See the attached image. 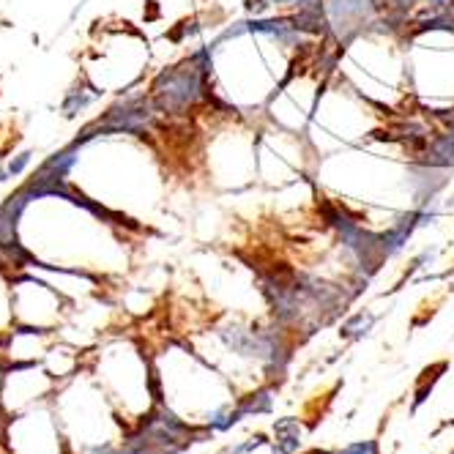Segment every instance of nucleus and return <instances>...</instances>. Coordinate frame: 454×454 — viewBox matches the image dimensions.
Masks as SVG:
<instances>
[{"instance_id":"nucleus-1","label":"nucleus","mask_w":454,"mask_h":454,"mask_svg":"<svg viewBox=\"0 0 454 454\" xmlns=\"http://www.w3.org/2000/svg\"><path fill=\"white\" fill-rule=\"evenodd\" d=\"M208 58V52L202 50L197 52L192 60H186L183 66L176 69H167L156 77L153 82V96L156 104L167 112H183L189 104L202 96V74H205V66L202 60Z\"/></svg>"},{"instance_id":"nucleus-2","label":"nucleus","mask_w":454,"mask_h":454,"mask_svg":"<svg viewBox=\"0 0 454 454\" xmlns=\"http://www.w3.org/2000/svg\"><path fill=\"white\" fill-rule=\"evenodd\" d=\"M33 200L30 197V192L27 189H20L17 195H11L8 200L0 205V247L6 249L8 244H14L17 238H14V230H17V219H20V214L25 211V205Z\"/></svg>"},{"instance_id":"nucleus-3","label":"nucleus","mask_w":454,"mask_h":454,"mask_svg":"<svg viewBox=\"0 0 454 454\" xmlns=\"http://www.w3.org/2000/svg\"><path fill=\"white\" fill-rule=\"evenodd\" d=\"M241 416H247V413H268L271 410V391H254L249 394L247 400H241V405L235 408Z\"/></svg>"},{"instance_id":"nucleus-4","label":"nucleus","mask_w":454,"mask_h":454,"mask_svg":"<svg viewBox=\"0 0 454 454\" xmlns=\"http://www.w3.org/2000/svg\"><path fill=\"white\" fill-rule=\"evenodd\" d=\"M375 323V318L372 315H356V318H351L345 326H342V334L345 337H361V334H367L370 331V326Z\"/></svg>"},{"instance_id":"nucleus-5","label":"nucleus","mask_w":454,"mask_h":454,"mask_svg":"<svg viewBox=\"0 0 454 454\" xmlns=\"http://www.w3.org/2000/svg\"><path fill=\"white\" fill-rule=\"evenodd\" d=\"M93 101V93H85V91H72L69 96H66V101H63V112L72 118V115H77L82 107H88Z\"/></svg>"},{"instance_id":"nucleus-6","label":"nucleus","mask_w":454,"mask_h":454,"mask_svg":"<svg viewBox=\"0 0 454 454\" xmlns=\"http://www.w3.org/2000/svg\"><path fill=\"white\" fill-rule=\"evenodd\" d=\"M339 454H378V446L372 443V441H364V443H354V446H348L345 452Z\"/></svg>"},{"instance_id":"nucleus-7","label":"nucleus","mask_w":454,"mask_h":454,"mask_svg":"<svg viewBox=\"0 0 454 454\" xmlns=\"http://www.w3.org/2000/svg\"><path fill=\"white\" fill-rule=\"evenodd\" d=\"M27 162H30V153H20V156H17V159H14V162H11V164H8V167H6V170H8V176H20V173H22V170H25V164Z\"/></svg>"},{"instance_id":"nucleus-8","label":"nucleus","mask_w":454,"mask_h":454,"mask_svg":"<svg viewBox=\"0 0 454 454\" xmlns=\"http://www.w3.org/2000/svg\"><path fill=\"white\" fill-rule=\"evenodd\" d=\"M260 443H263V438H254V441H247V443H241V446H235V449H233V452H230V454H249V452H252V449H257Z\"/></svg>"},{"instance_id":"nucleus-9","label":"nucleus","mask_w":454,"mask_h":454,"mask_svg":"<svg viewBox=\"0 0 454 454\" xmlns=\"http://www.w3.org/2000/svg\"><path fill=\"white\" fill-rule=\"evenodd\" d=\"M432 6H438V8H446V6H452L454 0H429Z\"/></svg>"},{"instance_id":"nucleus-10","label":"nucleus","mask_w":454,"mask_h":454,"mask_svg":"<svg viewBox=\"0 0 454 454\" xmlns=\"http://www.w3.org/2000/svg\"><path fill=\"white\" fill-rule=\"evenodd\" d=\"M6 176H8V170H0V183L6 181Z\"/></svg>"},{"instance_id":"nucleus-11","label":"nucleus","mask_w":454,"mask_h":454,"mask_svg":"<svg viewBox=\"0 0 454 454\" xmlns=\"http://www.w3.org/2000/svg\"><path fill=\"white\" fill-rule=\"evenodd\" d=\"M452 208H454V200H452Z\"/></svg>"}]
</instances>
